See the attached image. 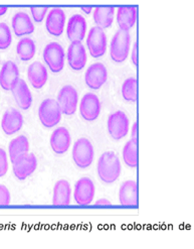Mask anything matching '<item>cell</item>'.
Listing matches in <instances>:
<instances>
[{
  "mask_svg": "<svg viewBox=\"0 0 194 249\" xmlns=\"http://www.w3.org/2000/svg\"><path fill=\"white\" fill-rule=\"evenodd\" d=\"M138 41L136 40V43L134 44L133 46V51H132V56H131V59H132V62H133V65L134 66H138Z\"/></svg>",
  "mask_w": 194,
  "mask_h": 249,
  "instance_id": "obj_34",
  "label": "cell"
},
{
  "mask_svg": "<svg viewBox=\"0 0 194 249\" xmlns=\"http://www.w3.org/2000/svg\"><path fill=\"white\" fill-rule=\"evenodd\" d=\"M30 151V142L25 135H19L12 140L8 145V154L11 162L21 155L27 154Z\"/></svg>",
  "mask_w": 194,
  "mask_h": 249,
  "instance_id": "obj_26",
  "label": "cell"
},
{
  "mask_svg": "<svg viewBox=\"0 0 194 249\" xmlns=\"http://www.w3.org/2000/svg\"><path fill=\"white\" fill-rule=\"evenodd\" d=\"M36 47L33 39L31 37L21 38L16 46V53L19 59L23 62L31 61L35 54Z\"/></svg>",
  "mask_w": 194,
  "mask_h": 249,
  "instance_id": "obj_27",
  "label": "cell"
},
{
  "mask_svg": "<svg viewBox=\"0 0 194 249\" xmlns=\"http://www.w3.org/2000/svg\"><path fill=\"white\" fill-rule=\"evenodd\" d=\"M7 10H8L7 6H0V17L4 16L5 13L7 12Z\"/></svg>",
  "mask_w": 194,
  "mask_h": 249,
  "instance_id": "obj_38",
  "label": "cell"
},
{
  "mask_svg": "<svg viewBox=\"0 0 194 249\" xmlns=\"http://www.w3.org/2000/svg\"><path fill=\"white\" fill-rule=\"evenodd\" d=\"M19 69L16 63L7 61L0 70V86L6 91H10L11 87L19 80Z\"/></svg>",
  "mask_w": 194,
  "mask_h": 249,
  "instance_id": "obj_20",
  "label": "cell"
},
{
  "mask_svg": "<svg viewBox=\"0 0 194 249\" xmlns=\"http://www.w3.org/2000/svg\"><path fill=\"white\" fill-rule=\"evenodd\" d=\"M27 77H29L31 84L34 89L44 88L48 79L46 66L40 62L32 63L27 69Z\"/></svg>",
  "mask_w": 194,
  "mask_h": 249,
  "instance_id": "obj_22",
  "label": "cell"
},
{
  "mask_svg": "<svg viewBox=\"0 0 194 249\" xmlns=\"http://www.w3.org/2000/svg\"><path fill=\"white\" fill-rule=\"evenodd\" d=\"M131 47V36L129 32L118 31L111 41L110 56L115 63L121 64L127 60Z\"/></svg>",
  "mask_w": 194,
  "mask_h": 249,
  "instance_id": "obj_2",
  "label": "cell"
},
{
  "mask_svg": "<svg viewBox=\"0 0 194 249\" xmlns=\"http://www.w3.org/2000/svg\"><path fill=\"white\" fill-rule=\"evenodd\" d=\"M11 25L13 33L16 36L32 35L34 32V24L32 23L31 17L23 11H19L13 16Z\"/></svg>",
  "mask_w": 194,
  "mask_h": 249,
  "instance_id": "obj_21",
  "label": "cell"
},
{
  "mask_svg": "<svg viewBox=\"0 0 194 249\" xmlns=\"http://www.w3.org/2000/svg\"><path fill=\"white\" fill-rule=\"evenodd\" d=\"M81 11H84L86 15H90L93 10V7L92 6H81Z\"/></svg>",
  "mask_w": 194,
  "mask_h": 249,
  "instance_id": "obj_37",
  "label": "cell"
},
{
  "mask_svg": "<svg viewBox=\"0 0 194 249\" xmlns=\"http://www.w3.org/2000/svg\"><path fill=\"white\" fill-rule=\"evenodd\" d=\"M122 96L127 102H136L138 99V81L136 78H128L122 85Z\"/></svg>",
  "mask_w": 194,
  "mask_h": 249,
  "instance_id": "obj_29",
  "label": "cell"
},
{
  "mask_svg": "<svg viewBox=\"0 0 194 249\" xmlns=\"http://www.w3.org/2000/svg\"><path fill=\"white\" fill-rule=\"evenodd\" d=\"M132 140L138 141V121L134 122L132 126Z\"/></svg>",
  "mask_w": 194,
  "mask_h": 249,
  "instance_id": "obj_35",
  "label": "cell"
},
{
  "mask_svg": "<svg viewBox=\"0 0 194 249\" xmlns=\"http://www.w3.org/2000/svg\"><path fill=\"white\" fill-rule=\"evenodd\" d=\"M58 104L62 113L67 116L74 115L77 112L79 105V94L75 87L71 85L64 86L58 94Z\"/></svg>",
  "mask_w": 194,
  "mask_h": 249,
  "instance_id": "obj_7",
  "label": "cell"
},
{
  "mask_svg": "<svg viewBox=\"0 0 194 249\" xmlns=\"http://www.w3.org/2000/svg\"><path fill=\"white\" fill-rule=\"evenodd\" d=\"M65 13L62 8H52L47 17L46 27L49 35L60 36L64 33L65 24Z\"/></svg>",
  "mask_w": 194,
  "mask_h": 249,
  "instance_id": "obj_15",
  "label": "cell"
},
{
  "mask_svg": "<svg viewBox=\"0 0 194 249\" xmlns=\"http://www.w3.org/2000/svg\"><path fill=\"white\" fill-rule=\"evenodd\" d=\"M102 110L99 97L94 93H87L80 103V114L82 119L92 122L100 116Z\"/></svg>",
  "mask_w": 194,
  "mask_h": 249,
  "instance_id": "obj_10",
  "label": "cell"
},
{
  "mask_svg": "<svg viewBox=\"0 0 194 249\" xmlns=\"http://www.w3.org/2000/svg\"><path fill=\"white\" fill-rule=\"evenodd\" d=\"M8 171V160L6 151L0 147V178L4 177Z\"/></svg>",
  "mask_w": 194,
  "mask_h": 249,
  "instance_id": "obj_32",
  "label": "cell"
},
{
  "mask_svg": "<svg viewBox=\"0 0 194 249\" xmlns=\"http://www.w3.org/2000/svg\"><path fill=\"white\" fill-rule=\"evenodd\" d=\"M130 122L128 116L123 111H117L108 118V131L115 141H120L128 135Z\"/></svg>",
  "mask_w": 194,
  "mask_h": 249,
  "instance_id": "obj_8",
  "label": "cell"
},
{
  "mask_svg": "<svg viewBox=\"0 0 194 249\" xmlns=\"http://www.w3.org/2000/svg\"><path fill=\"white\" fill-rule=\"evenodd\" d=\"M44 60L52 73L62 72L65 60L64 48L54 41L48 44L44 50Z\"/></svg>",
  "mask_w": 194,
  "mask_h": 249,
  "instance_id": "obj_5",
  "label": "cell"
},
{
  "mask_svg": "<svg viewBox=\"0 0 194 249\" xmlns=\"http://www.w3.org/2000/svg\"><path fill=\"white\" fill-rule=\"evenodd\" d=\"M31 11L34 21L37 23H40L44 21L47 13L48 11V6H32Z\"/></svg>",
  "mask_w": 194,
  "mask_h": 249,
  "instance_id": "obj_31",
  "label": "cell"
},
{
  "mask_svg": "<svg viewBox=\"0 0 194 249\" xmlns=\"http://www.w3.org/2000/svg\"><path fill=\"white\" fill-rule=\"evenodd\" d=\"M23 126V116L16 109H9L3 114L1 128L6 135H12L18 132Z\"/></svg>",
  "mask_w": 194,
  "mask_h": 249,
  "instance_id": "obj_19",
  "label": "cell"
},
{
  "mask_svg": "<svg viewBox=\"0 0 194 249\" xmlns=\"http://www.w3.org/2000/svg\"><path fill=\"white\" fill-rule=\"evenodd\" d=\"M121 162L117 155L113 151L104 153L97 165V172L102 182L112 184L116 182L121 175Z\"/></svg>",
  "mask_w": 194,
  "mask_h": 249,
  "instance_id": "obj_1",
  "label": "cell"
},
{
  "mask_svg": "<svg viewBox=\"0 0 194 249\" xmlns=\"http://www.w3.org/2000/svg\"><path fill=\"white\" fill-rule=\"evenodd\" d=\"M115 17L114 6H99L94 10V20L100 29H108L113 24Z\"/></svg>",
  "mask_w": 194,
  "mask_h": 249,
  "instance_id": "obj_25",
  "label": "cell"
},
{
  "mask_svg": "<svg viewBox=\"0 0 194 249\" xmlns=\"http://www.w3.org/2000/svg\"><path fill=\"white\" fill-rule=\"evenodd\" d=\"M95 205L96 206H111L112 204H111V202L107 199H100L95 202Z\"/></svg>",
  "mask_w": 194,
  "mask_h": 249,
  "instance_id": "obj_36",
  "label": "cell"
},
{
  "mask_svg": "<svg viewBox=\"0 0 194 249\" xmlns=\"http://www.w3.org/2000/svg\"><path fill=\"white\" fill-rule=\"evenodd\" d=\"M87 34V21L86 18L81 15H75L68 19L66 26V36L72 43L81 41L85 38Z\"/></svg>",
  "mask_w": 194,
  "mask_h": 249,
  "instance_id": "obj_16",
  "label": "cell"
},
{
  "mask_svg": "<svg viewBox=\"0 0 194 249\" xmlns=\"http://www.w3.org/2000/svg\"><path fill=\"white\" fill-rule=\"evenodd\" d=\"M15 100L19 108L22 110L30 109L32 104V95L27 86L26 82L22 79H19L15 85L11 87V90Z\"/></svg>",
  "mask_w": 194,
  "mask_h": 249,
  "instance_id": "obj_18",
  "label": "cell"
},
{
  "mask_svg": "<svg viewBox=\"0 0 194 249\" xmlns=\"http://www.w3.org/2000/svg\"><path fill=\"white\" fill-rule=\"evenodd\" d=\"M123 160L131 169H136L139 162L138 158V141L130 140L123 148Z\"/></svg>",
  "mask_w": 194,
  "mask_h": 249,
  "instance_id": "obj_28",
  "label": "cell"
},
{
  "mask_svg": "<svg viewBox=\"0 0 194 249\" xmlns=\"http://www.w3.org/2000/svg\"><path fill=\"white\" fill-rule=\"evenodd\" d=\"M73 160L80 169H88L94 161L95 149L86 137H81L73 146Z\"/></svg>",
  "mask_w": 194,
  "mask_h": 249,
  "instance_id": "obj_3",
  "label": "cell"
},
{
  "mask_svg": "<svg viewBox=\"0 0 194 249\" xmlns=\"http://www.w3.org/2000/svg\"><path fill=\"white\" fill-rule=\"evenodd\" d=\"M108 80L107 68L102 63L91 65L85 74V82L92 90H99Z\"/></svg>",
  "mask_w": 194,
  "mask_h": 249,
  "instance_id": "obj_12",
  "label": "cell"
},
{
  "mask_svg": "<svg viewBox=\"0 0 194 249\" xmlns=\"http://www.w3.org/2000/svg\"><path fill=\"white\" fill-rule=\"evenodd\" d=\"M87 47L93 58H101L107 51V36L104 30L94 26L90 30L87 38Z\"/></svg>",
  "mask_w": 194,
  "mask_h": 249,
  "instance_id": "obj_9",
  "label": "cell"
},
{
  "mask_svg": "<svg viewBox=\"0 0 194 249\" xmlns=\"http://www.w3.org/2000/svg\"><path fill=\"white\" fill-rule=\"evenodd\" d=\"M119 202L123 206L137 207L139 203V192L138 184L135 181L124 182L119 190Z\"/></svg>",
  "mask_w": 194,
  "mask_h": 249,
  "instance_id": "obj_17",
  "label": "cell"
},
{
  "mask_svg": "<svg viewBox=\"0 0 194 249\" xmlns=\"http://www.w3.org/2000/svg\"><path fill=\"white\" fill-rule=\"evenodd\" d=\"M11 202L10 192L4 185H0V206H8Z\"/></svg>",
  "mask_w": 194,
  "mask_h": 249,
  "instance_id": "obj_33",
  "label": "cell"
},
{
  "mask_svg": "<svg viewBox=\"0 0 194 249\" xmlns=\"http://www.w3.org/2000/svg\"><path fill=\"white\" fill-rule=\"evenodd\" d=\"M96 187L90 178H81L75 185L74 199L78 205H90L95 198Z\"/></svg>",
  "mask_w": 194,
  "mask_h": 249,
  "instance_id": "obj_11",
  "label": "cell"
},
{
  "mask_svg": "<svg viewBox=\"0 0 194 249\" xmlns=\"http://www.w3.org/2000/svg\"><path fill=\"white\" fill-rule=\"evenodd\" d=\"M67 63L75 71H81L87 65V51L81 41H73L67 49Z\"/></svg>",
  "mask_w": 194,
  "mask_h": 249,
  "instance_id": "obj_13",
  "label": "cell"
},
{
  "mask_svg": "<svg viewBox=\"0 0 194 249\" xmlns=\"http://www.w3.org/2000/svg\"><path fill=\"white\" fill-rule=\"evenodd\" d=\"M37 168V159L33 154H24L19 156L12 162V170L16 178L24 181L32 176Z\"/></svg>",
  "mask_w": 194,
  "mask_h": 249,
  "instance_id": "obj_6",
  "label": "cell"
},
{
  "mask_svg": "<svg viewBox=\"0 0 194 249\" xmlns=\"http://www.w3.org/2000/svg\"><path fill=\"white\" fill-rule=\"evenodd\" d=\"M49 142L53 153L64 155L72 145L71 133L65 127H59L52 132Z\"/></svg>",
  "mask_w": 194,
  "mask_h": 249,
  "instance_id": "obj_14",
  "label": "cell"
},
{
  "mask_svg": "<svg viewBox=\"0 0 194 249\" xmlns=\"http://www.w3.org/2000/svg\"><path fill=\"white\" fill-rule=\"evenodd\" d=\"M72 189L66 179H60L53 187L52 204L54 206H67L71 204Z\"/></svg>",
  "mask_w": 194,
  "mask_h": 249,
  "instance_id": "obj_24",
  "label": "cell"
},
{
  "mask_svg": "<svg viewBox=\"0 0 194 249\" xmlns=\"http://www.w3.org/2000/svg\"><path fill=\"white\" fill-rule=\"evenodd\" d=\"M11 43L12 35L9 26L4 22H0V50L8 49Z\"/></svg>",
  "mask_w": 194,
  "mask_h": 249,
  "instance_id": "obj_30",
  "label": "cell"
},
{
  "mask_svg": "<svg viewBox=\"0 0 194 249\" xmlns=\"http://www.w3.org/2000/svg\"><path fill=\"white\" fill-rule=\"evenodd\" d=\"M116 18L120 30L129 32L137 22V6H120Z\"/></svg>",
  "mask_w": 194,
  "mask_h": 249,
  "instance_id": "obj_23",
  "label": "cell"
},
{
  "mask_svg": "<svg viewBox=\"0 0 194 249\" xmlns=\"http://www.w3.org/2000/svg\"><path fill=\"white\" fill-rule=\"evenodd\" d=\"M62 110L58 102L48 98L41 102L38 108L39 121L47 128H52L62 120Z\"/></svg>",
  "mask_w": 194,
  "mask_h": 249,
  "instance_id": "obj_4",
  "label": "cell"
}]
</instances>
